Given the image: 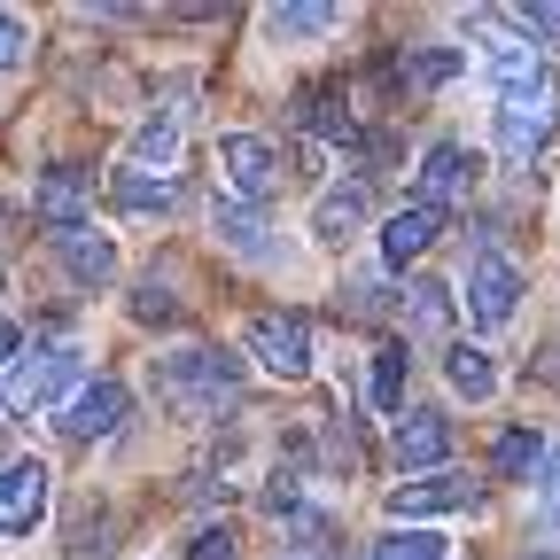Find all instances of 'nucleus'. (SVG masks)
<instances>
[{"label": "nucleus", "mask_w": 560, "mask_h": 560, "mask_svg": "<svg viewBox=\"0 0 560 560\" xmlns=\"http://www.w3.org/2000/svg\"><path fill=\"white\" fill-rule=\"evenodd\" d=\"M482 62H490V86H499V156L506 164H529L545 140H552V117H560V86L529 39L514 32H482Z\"/></svg>", "instance_id": "nucleus-1"}, {"label": "nucleus", "mask_w": 560, "mask_h": 560, "mask_svg": "<svg viewBox=\"0 0 560 560\" xmlns=\"http://www.w3.org/2000/svg\"><path fill=\"white\" fill-rule=\"evenodd\" d=\"M156 397H164V412H179V420H219V405H242V359L234 350H164L156 359Z\"/></svg>", "instance_id": "nucleus-2"}, {"label": "nucleus", "mask_w": 560, "mask_h": 560, "mask_svg": "<svg viewBox=\"0 0 560 560\" xmlns=\"http://www.w3.org/2000/svg\"><path fill=\"white\" fill-rule=\"evenodd\" d=\"M86 389V366H79V342H47V350H24V359L0 374V405L9 412H62L70 397Z\"/></svg>", "instance_id": "nucleus-3"}, {"label": "nucleus", "mask_w": 560, "mask_h": 560, "mask_svg": "<svg viewBox=\"0 0 560 560\" xmlns=\"http://www.w3.org/2000/svg\"><path fill=\"white\" fill-rule=\"evenodd\" d=\"M459 296H467V319L482 335H499L514 312H522V265L506 249H475L467 257V280H459Z\"/></svg>", "instance_id": "nucleus-4"}, {"label": "nucleus", "mask_w": 560, "mask_h": 560, "mask_svg": "<svg viewBox=\"0 0 560 560\" xmlns=\"http://www.w3.org/2000/svg\"><path fill=\"white\" fill-rule=\"evenodd\" d=\"M242 342H249V359H257L265 374H280V382H304V374H312V327H304L296 312H257Z\"/></svg>", "instance_id": "nucleus-5"}, {"label": "nucleus", "mask_w": 560, "mask_h": 560, "mask_svg": "<svg viewBox=\"0 0 560 560\" xmlns=\"http://www.w3.org/2000/svg\"><path fill=\"white\" fill-rule=\"evenodd\" d=\"M219 172H226L234 202H249V210L280 195V149H272V140H257V132H226V140H219Z\"/></svg>", "instance_id": "nucleus-6"}, {"label": "nucleus", "mask_w": 560, "mask_h": 560, "mask_svg": "<svg viewBox=\"0 0 560 560\" xmlns=\"http://www.w3.org/2000/svg\"><path fill=\"white\" fill-rule=\"evenodd\" d=\"M389 522H429V514H475L482 506V482L467 475H429V482H397L389 490Z\"/></svg>", "instance_id": "nucleus-7"}, {"label": "nucleus", "mask_w": 560, "mask_h": 560, "mask_svg": "<svg viewBox=\"0 0 560 560\" xmlns=\"http://www.w3.org/2000/svg\"><path fill=\"white\" fill-rule=\"evenodd\" d=\"M47 522V459H9L0 467V537H32Z\"/></svg>", "instance_id": "nucleus-8"}, {"label": "nucleus", "mask_w": 560, "mask_h": 560, "mask_svg": "<svg viewBox=\"0 0 560 560\" xmlns=\"http://www.w3.org/2000/svg\"><path fill=\"white\" fill-rule=\"evenodd\" d=\"M210 234H219L234 257H249V265H289V242H280L272 226H265V210H249V202H210Z\"/></svg>", "instance_id": "nucleus-9"}, {"label": "nucleus", "mask_w": 560, "mask_h": 560, "mask_svg": "<svg viewBox=\"0 0 560 560\" xmlns=\"http://www.w3.org/2000/svg\"><path fill=\"white\" fill-rule=\"evenodd\" d=\"M366 210H374L366 179H342V187H327V195H319V210H312V242H319V249H350V242L366 234Z\"/></svg>", "instance_id": "nucleus-10"}, {"label": "nucleus", "mask_w": 560, "mask_h": 560, "mask_svg": "<svg viewBox=\"0 0 560 560\" xmlns=\"http://www.w3.org/2000/svg\"><path fill=\"white\" fill-rule=\"evenodd\" d=\"M117 420H125V382H86L79 397L55 412V429L70 444H94V436H117Z\"/></svg>", "instance_id": "nucleus-11"}, {"label": "nucleus", "mask_w": 560, "mask_h": 560, "mask_svg": "<svg viewBox=\"0 0 560 560\" xmlns=\"http://www.w3.org/2000/svg\"><path fill=\"white\" fill-rule=\"evenodd\" d=\"M444 459H452V420L429 405H405L397 412V467L420 475V467H444Z\"/></svg>", "instance_id": "nucleus-12"}, {"label": "nucleus", "mask_w": 560, "mask_h": 560, "mask_svg": "<svg viewBox=\"0 0 560 560\" xmlns=\"http://www.w3.org/2000/svg\"><path fill=\"white\" fill-rule=\"evenodd\" d=\"M436 234H444V210L412 195V202H397L389 219H382V257H389V265H412V257L436 249Z\"/></svg>", "instance_id": "nucleus-13"}, {"label": "nucleus", "mask_w": 560, "mask_h": 560, "mask_svg": "<svg viewBox=\"0 0 560 560\" xmlns=\"http://www.w3.org/2000/svg\"><path fill=\"white\" fill-rule=\"evenodd\" d=\"M55 257H62V272L79 280V289H102V280L117 272V242H109L94 219H86V226H62V234H55Z\"/></svg>", "instance_id": "nucleus-14"}, {"label": "nucleus", "mask_w": 560, "mask_h": 560, "mask_svg": "<svg viewBox=\"0 0 560 560\" xmlns=\"http://www.w3.org/2000/svg\"><path fill=\"white\" fill-rule=\"evenodd\" d=\"M179 125H187V109H179V102H164L149 125L132 132V149H125V172H149V179H164V172L179 164Z\"/></svg>", "instance_id": "nucleus-15"}, {"label": "nucleus", "mask_w": 560, "mask_h": 560, "mask_svg": "<svg viewBox=\"0 0 560 560\" xmlns=\"http://www.w3.org/2000/svg\"><path fill=\"white\" fill-rule=\"evenodd\" d=\"M452 304H459V289H452V280H429V272H420V280H405V289H397L405 335H420V342H436V335L452 327Z\"/></svg>", "instance_id": "nucleus-16"}, {"label": "nucleus", "mask_w": 560, "mask_h": 560, "mask_svg": "<svg viewBox=\"0 0 560 560\" xmlns=\"http://www.w3.org/2000/svg\"><path fill=\"white\" fill-rule=\"evenodd\" d=\"M475 187V156L459 149V140H429V156H420V202H459Z\"/></svg>", "instance_id": "nucleus-17"}, {"label": "nucleus", "mask_w": 560, "mask_h": 560, "mask_svg": "<svg viewBox=\"0 0 560 560\" xmlns=\"http://www.w3.org/2000/svg\"><path fill=\"white\" fill-rule=\"evenodd\" d=\"M39 219H47V234L86 226V172H79V164H55V172L39 179Z\"/></svg>", "instance_id": "nucleus-18"}, {"label": "nucleus", "mask_w": 560, "mask_h": 560, "mask_svg": "<svg viewBox=\"0 0 560 560\" xmlns=\"http://www.w3.org/2000/svg\"><path fill=\"white\" fill-rule=\"evenodd\" d=\"M335 24H342V9H327V0H289V9H265V39H280V47H304V39L335 32Z\"/></svg>", "instance_id": "nucleus-19"}, {"label": "nucleus", "mask_w": 560, "mask_h": 560, "mask_svg": "<svg viewBox=\"0 0 560 560\" xmlns=\"http://www.w3.org/2000/svg\"><path fill=\"white\" fill-rule=\"evenodd\" d=\"M109 202L125 210V219H164V210H172V179H149V172H125V164H117Z\"/></svg>", "instance_id": "nucleus-20"}, {"label": "nucleus", "mask_w": 560, "mask_h": 560, "mask_svg": "<svg viewBox=\"0 0 560 560\" xmlns=\"http://www.w3.org/2000/svg\"><path fill=\"white\" fill-rule=\"evenodd\" d=\"M444 382L467 397V405H482V397H499V366H490V350H475V342H459V350H444Z\"/></svg>", "instance_id": "nucleus-21"}, {"label": "nucleus", "mask_w": 560, "mask_h": 560, "mask_svg": "<svg viewBox=\"0 0 560 560\" xmlns=\"http://www.w3.org/2000/svg\"><path fill=\"white\" fill-rule=\"evenodd\" d=\"M545 452H552V444H545L537 429H499V444H490V475H522V482H529V475L545 467Z\"/></svg>", "instance_id": "nucleus-22"}, {"label": "nucleus", "mask_w": 560, "mask_h": 560, "mask_svg": "<svg viewBox=\"0 0 560 560\" xmlns=\"http://www.w3.org/2000/svg\"><path fill=\"white\" fill-rule=\"evenodd\" d=\"M304 125H312L319 140H359V117H350L342 86H312V94H304Z\"/></svg>", "instance_id": "nucleus-23"}, {"label": "nucleus", "mask_w": 560, "mask_h": 560, "mask_svg": "<svg viewBox=\"0 0 560 560\" xmlns=\"http://www.w3.org/2000/svg\"><path fill=\"white\" fill-rule=\"evenodd\" d=\"M459 70H467V55H459V47H420V55H405V86L429 94V86H452Z\"/></svg>", "instance_id": "nucleus-24"}, {"label": "nucleus", "mask_w": 560, "mask_h": 560, "mask_svg": "<svg viewBox=\"0 0 560 560\" xmlns=\"http://www.w3.org/2000/svg\"><path fill=\"white\" fill-rule=\"evenodd\" d=\"M374 412H405V342L374 350Z\"/></svg>", "instance_id": "nucleus-25"}, {"label": "nucleus", "mask_w": 560, "mask_h": 560, "mask_svg": "<svg viewBox=\"0 0 560 560\" xmlns=\"http://www.w3.org/2000/svg\"><path fill=\"white\" fill-rule=\"evenodd\" d=\"M374 560H444V537L405 529V537H382V545H374Z\"/></svg>", "instance_id": "nucleus-26"}, {"label": "nucleus", "mask_w": 560, "mask_h": 560, "mask_svg": "<svg viewBox=\"0 0 560 560\" xmlns=\"http://www.w3.org/2000/svg\"><path fill=\"white\" fill-rule=\"evenodd\" d=\"M132 319L140 327H164V319H179V304L156 289V280H140V289H132Z\"/></svg>", "instance_id": "nucleus-27"}, {"label": "nucleus", "mask_w": 560, "mask_h": 560, "mask_svg": "<svg viewBox=\"0 0 560 560\" xmlns=\"http://www.w3.org/2000/svg\"><path fill=\"white\" fill-rule=\"evenodd\" d=\"M187 560H234V529H226V522H202V529L187 537Z\"/></svg>", "instance_id": "nucleus-28"}, {"label": "nucleus", "mask_w": 560, "mask_h": 560, "mask_svg": "<svg viewBox=\"0 0 560 560\" xmlns=\"http://www.w3.org/2000/svg\"><path fill=\"white\" fill-rule=\"evenodd\" d=\"M514 24L537 39H560V0H529V9H514Z\"/></svg>", "instance_id": "nucleus-29"}, {"label": "nucleus", "mask_w": 560, "mask_h": 560, "mask_svg": "<svg viewBox=\"0 0 560 560\" xmlns=\"http://www.w3.org/2000/svg\"><path fill=\"white\" fill-rule=\"evenodd\" d=\"M537 514L560 529V452H545V475H537Z\"/></svg>", "instance_id": "nucleus-30"}, {"label": "nucleus", "mask_w": 560, "mask_h": 560, "mask_svg": "<svg viewBox=\"0 0 560 560\" xmlns=\"http://www.w3.org/2000/svg\"><path fill=\"white\" fill-rule=\"evenodd\" d=\"M32 55V39H24V16H0V70H16Z\"/></svg>", "instance_id": "nucleus-31"}, {"label": "nucleus", "mask_w": 560, "mask_h": 560, "mask_svg": "<svg viewBox=\"0 0 560 560\" xmlns=\"http://www.w3.org/2000/svg\"><path fill=\"white\" fill-rule=\"evenodd\" d=\"M16 350H24V335H16V319H0V374L16 366Z\"/></svg>", "instance_id": "nucleus-32"}, {"label": "nucleus", "mask_w": 560, "mask_h": 560, "mask_svg": "<svg viewBox=\"0 0 560 560\" xmlns=\"http://www.w3.org/2000/svg\"><path fill=\"white\" fill-rule=\"evenodd\" d=\"M296 560H319V552H296Z\"/></svg>", "instance_id": "nucleus-33"}]
</instances>
